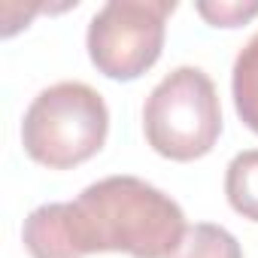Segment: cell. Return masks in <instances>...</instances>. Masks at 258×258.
Segmentation results:
<instances>
[{
	"label": "cell",
	"mask_w": 258,
	"mask_h": 258,
	"mask_svg": "<svg viewBox=\"0 0 258 258\" xmlns=\"http://www.w3.org/2000/svg\"><path fill=\"white\" fill-rule=\"evenodd\" d=\"M182 207L140 176H106L70 204L37 207L22 228L31 258H88L121 252L170 258L185 237Z\"/></svg>",
	"instance_id": "6da1fadb"
},
{
	"label": "cell",
	"mask_w": 258,
	"mask_h": 258,
	"mask_svg": "<svg viewBox=\"0 0 258 258\" xmlns=\"http://www.w3.org/2000/svg\"><path fill=\"white\" fill-rule=\"evenodd\" d=\"M109 134V109L100 91L85 82L43 88L22 121L25 152L49 170H73L91 161Z\"/></svg>",
	"instance_id": "7a4b0ae2"
},
{
	"label": "cell",
	"mask_w": 258,
	"mask_h": 258,
	"mask_svg": "<svg viewBox=\"0 0 258 258\" xmlns=\"http://www.w3.org/2000/svg\"><path fill=\"white\" fill-rule=\"evenodd\" d=\"M146 143L167 161H198L222 137V103L213 79L201 67L170 70L143 106Z\"/></svg>",
	"instance_id": "3957f363"
},
{
	"label": "cell",
	"mask_w": 258,
	"mask_h": 258,
	"mask_svg": "<svg viewBox=\"0 0 258 258\" xmlns=\"http://www.w3.org/2000/svg\"><path fill=\"white\" fill-rule=\"evenodd\" d=\"M173 0H109L85 34L88 58L106 79L134 82L161 58Z\"/></svg>",
	"instance_id": "277c9868"
},
{
	"label": "cell",
	"mask_w": 258,
	"mask_h": 258,
	"mask_svg": "<svg viewBox=\"0 0 258 258\" xmlns=\"http://www.w3.org/2000/svg\"><path fill=\"white\" fill-rule=\"evenodd\" d=\"M231 94H234V109L240 121L258 134V34L240 49L234 70H231Z\"/></svg>",
	"instance_id": "5b68a950"
},
{
	"label": "cell",
	"mask_w": 258,
	"mask_h": 258,
	"mask_svg": "<svg viewBox=\"0 0 258 258\" xmlns=\"http://www.w3.org/2000/svg\"><path fill=\"white\" fill-rule=\"evenodd\" d=\"M225 198L234 213L258 222V149H243L225 170Z\"/></svg>",
	"instance_id": "8992f818"
},
{
	"label": "cell",
	"mask_w": 258,
	"mask_h": 258,
	"mask_svg": "<svg viewBox=\"0 0 258 258\" xmlns=\"http://www.w3.org/2000/svg\"><path fill=\"white\" fill-rule=\"evenodd\" d=\"M170 258H243V249L228 228L198 222L185 228V237Z\"/></svg>",
	"instance_id": "52a82bcc"
},
{
	"label": "cell",
	"mask_w": 258,
	"mask_h": 258,
	"mask_svg": "<svg viewBox=\"0 0 258 258\" xmlns=\"http://www.w3.org/2000/svg\"><path fill=\"white\" fill-rule=\"evenodd\" d=\"M201 19H207L213 28H243L258 16V4H240V0H216V4H198L195 7Z\"/></svg>",
	"instance_id": "ba28073f"
}]
</instances>
